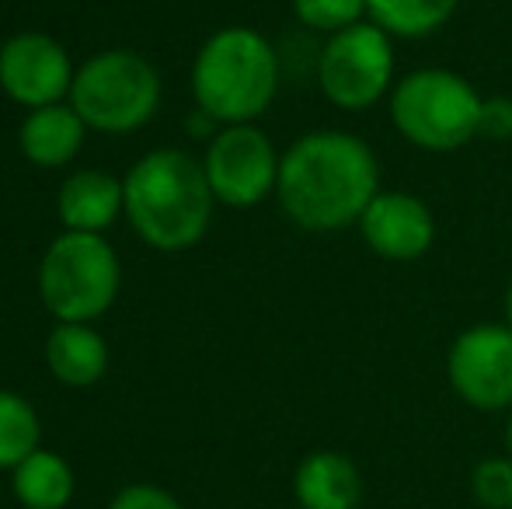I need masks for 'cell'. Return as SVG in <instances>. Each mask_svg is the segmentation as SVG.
<instances>
[{"mask_svg":"<svg viewBox=\"0 0 512 509\" xmlns=\"http://www.w3.org/2000/svg\"><path fill=\"white\" fill-rule=\"evenodd\" d=\"M377 192V150L349 129H307L283 150L276 199L286 220L300 231H349L377 199Z\"/></svg>","mask_w":512,"mask_h":509,"instance_id":"cell-1","label":"cell"},{"mask_svg":"<svg viewBox=\"0 0 512 509\" xmlns=\"http://www.w3.org/2000/svg\"><path fill=\"white\" fill-rule=\"evenodd\" d=\"M126 220L136 238L157 252H189L213 224L216 196L206 182L203 161L178 147H157L143 154L122 178Z\"/></svg>","mask_w":512,"mask_h":509,"instance_id":"cell-2","label":"cell"},{"mask_svg":"<svg viewBox=\"0 0 512 509\" xmlns=\"http://www.w3.org/2000/svg\"><path fill=\"white\" fill-rule=\"evenodd\" d=\"M283 84V56L262 32L227 25L192 60V98L216 126L255 123L272 109Z\"/></svg>","mask_w":512,"mask_h":509,"instance_id":"cell-3","label":"cell"},{"mask_svg":"<svg viewBox=\"0 0 512 509\" xmlns=\"http://www.w3.org/2000/svg\"><path fill=\"white\" fill-rule=\"evenodd\" d=\"M485 95L450 67H418L398 77L387 112L398 136L425 154H453L481 136Z\"/></svg>","mask_w":512,"mask_h":509,"instance_id":"cell-4","label":"cell"},{"mask_svg":"<svg viewBox=\"0 0 512 509\" xmlns=\"http://www.w3.org/2000/svg\"><path fill=\"white\" fill-rule=\"evenodd\" d=\"M70 105L88 129L105 136L133 133L161 109V74L133 49H105L77 67Z\"/></svg>","mask_w":512,"mask_h":509,"instance_id":"cell-5","label":"cell"},{"mask_svg":"<svg viewBox=\"0 0 512 509\" xmlns=\"http://www.w3.org/2000/svg\"><path fill=\"white\" fill-rule=\"evenodd\" d=\"M119 255L105 234L63 231L39 262V297L56 321L91 325L119 297Z\"/></svg>","mask_w":512,"mask_h":509,"instance_id":"cell-6","label":"cell"},{"mask_svg":"<svg viewBox=\"0 0 512 509\" xmlns=\"http://www.w3.org/2000/svg\"><path fill=\"white\" fill-rule=\"evenodd\" d=\"M314 81L324 102L342 112H370L387 102L398 84V53L394 39L373 21L352 25L324 39L314 56Z\"/></svg>","mask_w":512,"mask_h":509,"instance_id":"cell-7","label":"cell"},{"mask_svg":"<svg viewBox=\"0 0 512 509\" xmlns=\"http://www.w3.org/2000/svg\"><path fill=\"white\" fill-rule=\"evenodd\" d=\"M283 154L272 136L255 123L220 126L206 143L203 171L216 203L230 210H251L276 196Z\"/></svg>","mask_w":512,"mask_h":509,"instance_id":"cell-8","label":"cell"},{"mask_svg":"<svg viewBox=\"0 0 512 509\" xmlns=\"http://www.w3.org/2000/svg\"><path fill=\"white\" fill-rule=\"evenodd\" d=\"M446 381L474 412H512V328L478 321L450 342Z\"/></svg>","mask_w":512,"mask_h":509,"instance_id":"cell-9","label":"cell"},{"mask_svg":"<svg viewBox=\"0 0 512 509\" xmlns=\"http://www.w3.org/2000/svg\"><path fill=\"white\" fill-rule=\"evenodd\" d=\"M74 60L56 39L42 32H21L0 46V88L25 109H46L70 98Z\"/></svg>","mask_w":512,"mask_h":509,"instance_id":"cell-10","label":"cell"},{"mask_svg":"<svg viewBox=\"0 0 512 509\" xmlns=\"http://www.w3.org/2000/svg\"><path fill=\"white\" fill-rule=\"evenodd\" d=\"M370 255L384 262H418L436 245V213L408 189H380L356 224Z\"/></svg>","mask_w":512,"mask_h":509,"instance_id":"cell-11","label":"cell"},{"mask_svg":"<svg viewBox=\"0 0 512 509\" xmlns=\"http://www.w3.org/2000/svg\"><path fill=\"white\" fill-rule=\"evenodd\" d=\"M56 213L77 234H105L126 213V185L98 168H81L63 178Z\"/></svg>","mask_w":512,"mask_h":509,"instance_id":"cell-12","label":"cell"},{"mask_svg":"<svg viewBox=\"0 0 512 509\" xmlns=\"http://www.w3.org/2000/svg\"><path fill=\"white\" fill-rule=\"evenodd\" d=\"M293 492L300 509H359L363 475L342 450H314L297 464Z\"/></svg>","mask_w":512,"mask_h":509,"instance_id":"cell-13","label":"cell"},{"mask_svg":"<svg viewBox=\"0 0 512 509\" xmlns=\"http://www.w3.org/2000/svg\"><path fill=\"white\" fill-rule=\"evenodd\" d=\"M84 136H88L84 119L70 102H60L28 112L18 129V147L35 168H63L81 154Z\"/></svg>","mask_w":512,"mask_h":509,"instance_id":"cell-14","label":"cell"},{"mask_svg":"<svg viewBox=\"0 0 512 509\" xmlns=\"http://www.w3.org/2000/svg\"><path fill=\"white\" fill-rule=\"evenodd\" d=\"M46 367L60 384L91 387L102 381L108 370V346L91 325L56 321L46 339Z\"/></svg>","mask_w":512,"mask_h":509,"instance_id":"cell-15","label":"cell"},{"mask_svg":"<svg viewBox=\"0 0 512 509\" xmlns=\"http://www.w3.org/2000/svg\"><path fill=\"white\" fill-rule=\"evenodd\" d=\"M11 489L25 509H63L74 499V471L53 450H35L11 471Z\"/></svg>","mask_w":512,"mask_h":509,"instance_id":"cell-16","label":"cell"},{"mask_svg":"<svg viewBox=\"0 0 512 509\" xmlns=\"http://www.w3.org/2000/svg\"><path fill=\"white\" fill-rule=\"evenodd\" d=\"M460 11V0H366V21L391 39L415 42L443 32Z\"/></svg>","mask_w":512,"mask_h":509,"instance_id":"cell-17","label":"cell"},{"mask_svg":"<svg viewBox=\"0 0 512 509\" xmlns=\"http://www.w3.org/2000/svg\"><path fill=\"white\" fill-rule=\"evenodd\" d=\"M39 415L21 394L0 387V471H14L39 450Z\"/></svg>","mask_w":512,"mask_h":509,"instance_id":"cell-18","label":"cell"},{"mask_svg":"<svg viewBox=\"0 0 512 509\" xmlns=\"http://www.w3.org/2000/svg\"><path fill=\"white\" fill-rule=\"evenodd\" d=\"M290 7L300 28L324 39L366 21V0H290Z\"/></svg>","mask_w":512,"mask_h":509,"instance_id":"cell-19","label":"cell"},{"mask_svg":"<svg viewBox=\"0 0 512 509\" xmlns=\"http://www.w3.org/2000/svg\"><path fill=\"white\" fill-rule=\"evenodd\" d=\"M471 496L485 509H512V461L485 457L471 471Z\"/></svg>","mask_w":512,"mask_h":509,"instance_id":"cell-20","label":"cell"},{"mask_svg":"<svg viewBox=\"0 0 512 509\" xmlns=\"http://www.w3.org/2000/svg\"><path fill=\"white\" fill-rule=\"evenodd\" d=\"M481 140L509 143L512 140V98L488 95L481 105Z\"/></svg>","mask_w":512,"mask_h":509,"instance_id":"cell-21","label":"cell"},{"mask_svg":"<svg viewBox=\"0 0 512 509\" xmlns=\"http://www.w3.org/2000/svg\"><path fill=\"white\" fill-rule=\"evenodd\" d=\"M108 509H185L171 492L157 489V485H126L122 492H115Z\"/></svg>","mask_w":512,"mask_h":509,"instance_id":"cell-22","label":"cell"},{"mask_svg":"<svg viewBox=\"0 0 512 509\" xmlns=\"http://www.w3.org/2000/svg\"><path fill=\"white\" fill-rule=\"evenodd\" d=\"M502 314H506V325L512 328V279L506 286V300H502Z\"/></svg>","mask_w":512,"mask_h":509,"instance_id":"cell-23","label":"cell"},{"mask_svg":"<svg viewBox=\"0 0 512 509\" xmlns=\"http://www.w3.org/2000/svg\"><path fill=\"white\" fill-rule=\"evenodd\" d=\"M506 457L512 461V412H509V422H506Z\"/></svg>","mask_w":512,"mask_h":509,"instance_id":"cell-24","label":"cell"}]
</instances>
